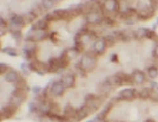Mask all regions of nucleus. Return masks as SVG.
I'll return each instance as SVG.
<instances>
[{"instance_id": "nucleus-1", "label": "nucleus", "mask_w": 158, "mask_h": 122, "mask_svg": "<svg viewBox=\"0 0 158 122\" xmlns=\"http://www.w3.org/2000/svg\"><path fill=\"white\" fill-rule=\"evenodd\" d=\"M79 67L83 69L85 72H89L93 69L96 68V64H97V57L93 52H87L85 54L79 61Z\"/></svg>"}, {"instance_id": "nucleus-2", "label": "nucleus", "mask_w": 158, "mask_h": 122, "mask_svg": "<svg viewBox=\"0 0 158 122\" xmlns=\"http://www.w3.org/2000/svg\"><path fill=\"white\" fill-rule=\"evenodd\" d=\"M103 19H104V14L100 13L98 10H90L85 15L86 23L90 25H100L103 24Z\"/></svg>"}, {"instance_id": "nucleus-3", "label": "nucleus", "mask_w": 158, "mask_h": 122, "mask_svg": "<svg viewBox=\"0 0 158 122\" xmlns=\"http://www.w3.org/2000/svg\"><path fill=\"white\" fill-rule=\"evenodd\" d=\"M107 41L104 37H98L96 41L92 43V52L96 56H102L105 54L106 49H107Z\"/></svg>"}, {"instance_id": "nucleus-4", "label": "nucleus", "mask_w": 158, "mask_h": 122, "mask_svg": "<svg viewBox=\"0 0 158 122\" xmlns=\"http://www.w3.org/2000/svg\"><path fill=\"white\" fill-rule=\"evenodd\" d=\"M102 10L109 14L119 13L120 2H119V0H104L103 5H102Z\"/></svg>"}, {"instance_id": "nucleus-5", "label": "nucleus", "mask_w": 158, "mask_h": 122, "mask_svg": "<svg viewBox=\"0 0 158 122\" xmlns=\"http://www.w3.org/2000/svg\"><path fill=\"white\" fill-rule=\"evenodd\" d=\"M133 37L137 39H143V38H148V39H155L157 36L153 30L146 28V27H138L137 30L133 31Z\"/></svg>"}, {"instance_id": "nucleus-6", "label": "nucleus", "mask_w": 158, "mask_h": 122, "mask_svg": "<svg viewBox=\"0 0 158 122\" xmlns=\"http://www.w3.org/2000/svg\"><path fill=\"white\" fill-rule=\"evenodd\" d=\"M37 104H38V113L44 116H47L50 113H53V108L56 107L54 102L48 101V100H39V103Z\"/></svg>"}, {"instance_id": "nucleus-7", "label": "nucleus", "mask_w": 158, "mask_h": 122, "mask_svg": "<svg viewBox=\"0 0 158 122\" xmlns=\"http://www.w3.org/2000/svg\"><path fill=\"white\" fill-rule=\"evenodd\" d=\"M110 80H111L114 85H123L125 83H132L131 75H127L125 72H117L112 77H110Z\"/></svg>"}, {"instance_id": "nucleus-8", "label": "nucleus", "mask_w": 158, "mask_h": 122, "mask_svg": "<svg viewBox=\"0 0 158 122\" xmlns=\"http://www.w3.org/2000/svg\"><path fill=\"white\" fill-rule=\"evenodd\" d=\"M138 96V91L133 88H125L123 89L118 95L116 96V100H125V101H131Z\"/></svg>"}, {"instance_id": "nucleus-9", "label": "nucleus", "mask_w": 158, "mask_h": 122, "mask_svg": "<svg viewBox=\"0 0 158 122\" xmlns=\"http://www.w3.org/2000/svg\"><path fill=\"white\" fill-rule=\"evenodd\" d=\"M66 90L65 84L63 83L61 80L59 81H54L51 83V88H50V93L52 96H56V97H59V96H63L64 93Z\"/></svg>"}, {"instance_id": "nucleus-10", "label": "nucleus", "mask_w": 158, "mask_h": 122, "mask_svg": "<svg viewBox=\"0 0 158 122\" xmlns=\"http://www.w3.org/2000/svg\"><path fill=\"white\" fill-rule=\"evenodd\" d=\"M26 24L25 17L20 14H12L10 18V26L12 27L11 30H21V27Z\"/></svg>"}, {"instance_id": "nucleus-11", "label": "nucleus", "mask_w": 158, "mask_h": 122, "mask_svg": "<svg viewBox=\"0 0 158 122\" xmlns=\"http://www.w3.org/2000/svg\"><path fill=\"white\" fill-rule=\"evenodd\" d=\"M23 52H24V57L28 59V61H32L34 59L35 54H37V45L34 41H27L25 44V46L23 49Z\"/></svg>"}, {"instance_id": "nucleus-12", "label": "nucleus", "mask_w": 158, "mask_h": 122, "mask_svg": "<svg viewBox=\"0 0 158 122\" xmlns=\"http://www.w3.org/2000/svg\"><path fill=\"white\" fill-rule=\"evenodd\" d=\"M52 14L54 17V20H67V19H71L72 17H74L69 8L67 10H54Z\"/></svg>"}, {"instance_id": "nucleus-13", "label": "nucleus", "mask_w": 158, "mask_h": 122, "mask_svg": "<svg viewBox=\"0 0 158 122\" xmlns=\"http://www.w3.org/2000/svg\"><path fill=\"white\" fill-rule=\"evenodd\" d=\"M132 77V83L137 84V85H143L146 81V72L142 71V70H135L131 74Z\"/></svg>"}, {"instance_id": "nucleus-14", "label": "nucleus", "mask_w": 158, "mask_h": 122, "mask_svg": "<svg viewBox=\"0 0 158 122\" xmlns=\"http://www.w3.org/2000/svg\"><path fill=\"white\" fill-rule=\"evenodd\" d=\"M85 104L90 108L91 111L97 110L99 107V98L98 97H96V95L87 94V95L85 96Z\"/></svg>"}, {"instance_id": "nucleus-15", "label": "nucleus", "mask_w": 158, "mask_h": 122, "mask_svg": "<svg viewBox=\"0 0 158 122\" xmlns=\"http://www.w3.org/2000/svg\"><path fill=\"white\" fill-rule=\"evenodd\" d=\"M17 108H18V107H15V106L12 104V103L4 104V106L1 107V115H2L4 119H10L11 116L14 115V113H15Z\"/></svg>"}, {"instance_id": "nucleus-16", "label": "nucleus", "mask_w": 158, "mask_h": 122, "mask_svg": "<svg viewBox=\"0 0 158 122\" xmlns=\"http://www.w3.org/2000/svg\"><path fill=\"white\" fill-rule=\"evenodd\" d=\"M113 87H114V84L112 83L111 80H110V78H106L105 81L100 83V85H99V91H100L103 95H106V94L111 93Z\"/></svg>"}, {"instance_id": "nucleus-17", "label": "nucleus", "mask_w": 158, "mask_h": 122, "mask_svg": "<svg viewBox=\"0 0 158 122\" xmlns=\"http://www.w3.org/2000/svg\"><path fill=\"white\" fill-rule=\"evenodd\" d=\"M61 81L65 84L66 88H73L74 87V83H76V76L72 72H67V74L63 75Z\"/></svg>"}, {"instance_id": "nucleus-18", "label": "nucleus", "mask_w": 158, "mask_h": 122, "mask_svg": "<svg viewBox=\"0 0 158 122\" xmlns=\"http://www.w3.org/2000/svg\"><path fill=\"white\" fill-rule=\"evenodd\" d=\"M90 111H91V110H90V108H89L86 104L81 106L80 108L77 109V113H76V120H77V121H81V120H84L85 117L89 116Z\"/></svg>"}, {"instance_id": "nucleus-19", "label": "nucleus", "mask_w": 158, "mask_h": 122, "mask_svg": "<svg viewBox=\"0 0 158 122\" xmlns=\"http://www.w3.org/2000/svg\"><path fill=\"white\" fill-rule=\"evenodd\" d=\"M48 67V72H57L58 70H61L59 64V58L58 57H52L50 61L47 62Z\"/></svg>"}, {"instance_id": "nucleus-20", "label": "nucleus", "mask_w": 158, "mask_h": 122, "mask_svg": "<svg viewBox=\"0 0 158 122\" xmlns=\"http://www.w3.org/2000/svg\"><path fill=\"white\" fill-rule=\"evenodd\" d=\"M19 80H20L19 74L15 70H12V69L5 75V81L8 82V83H17Z\"/></svg>"}, {"instance_id": "nucleus-21", "label": "nucleus", "mask_w": 158, "mask_h": 122, "mask_svg": "<svg viewBox=\"0 0 158 122\" xmlns=\"http://www.w3.org/2000/svg\"><path fill=\"white\" fill-rule=\"evenodd\" d=\"M152 90L150 87H144L143 89H140L138 91V97L143 98V100H146V98H151V94H152Z\"/></svg>"}, {"instance_id": "nucleus-22", "label": "nucleus", "mask_w": 158, "mask_h": 122, "mask_svg": "<svg viewBox=\"0 0 158 122\" xmlns=\"http://www.w3.org/2000/svg\"><path fill=\"white\" fill-rule=\"evenodd\" d=\"M146 76L150 78V80H156L158 77V68L155 65H151L146 69Z\"/></svg>"}, {"instance_id": "nucleus-23", "label": "nucleus", "mask_w": 158, "mask_h": 122, "mask_svg": "<svg viewBox=\"0 0 158 122\" xmlns=\"http://www.w3.org/2000/svg\"><path fill=\"white\" fill-rule=\"evenodd\" d=\"M33 27H35V28H38V30L46 31L47 27H48V21L45 20L44 18H41V19H38V20H35L34 25H33Z\"/></svg>"}, {"instance_id": "nucleus-24", "label": "nucleus", "mask_w": 158, "mask_h": 122, "mask_svg": "<svg viewBox=\"0 0 158 122\" xmlns=\"http://www.w3.org/2000/svg\"><path fill=\"white\" fill-rule=\"evenodd\" d=\"M58 58H59V64L61 69L66 68V67L69 65V63H70V57L67 56V52H66V51L60 54Z\"/></svg>"}, {"instance_id": "nucleus-25", "label": "nucleus", "mask_w": 158, "mask_h": 122, "mask_svg": "<svg viewBox=\"0 0 158 122\" xmlns=\"http://www.w3.org/2000/svg\"><path fill=\"white\" fill-rule=\"evenodd\" d=\"M76 113H77V109L73 108L71 104H67L64 109V116H66L67 119L69 117H74L76 119Z\"/></svg>"}, {"instance_id": "nucleus-26", "label": "nucleus", "mask_w": 158, "mask_h": 122, "mask_svg": "<svg viewBox=\"0 0 158 122\" xmlns=\"http://www.w3.org/2000/svg\"><path fill=\"white\" fill-rule=\"evenodd\" d=\"M111 109H112V102H107L105 104V107H104V109L102 110V113H99L98 115H97V117L102 119V120H105V117L107 116L109 111H110Z\"/></svg>"}, {"instance_id": "nucleus-27", "label": "nucleus", "mask_w": 158, "mask_h": 122, "mask_svg": "<svg viewBox=\"0 0 158 122\" xmlns=\"http://www.w3.org/2000/svg\"><path fill=\"white\" fill-rule=\"evenodd\" d=\"M1 52H4V54H7L8 56H11V57H17L18 56V51L15 50L14 48H11V46H7V48H4L1 50Z\"/></svg>"}, {"instance_id": "nucleus-28", "label": "nucleus", "mask_w": 158, "mask_h": 122, "mask_svg": "<svg viewBox=\"0 0 158 122\" xmlns=\"http://www.w3.org/2000/svg\"><path fill=\"white\" fill-rule=\"evenodd\" d=\"M54 6V1L53 0H41V7L43 10H51Z\"/></svg>"}, {"instance_id": "nucleus-29", "label": "nucleus", "mask_w": 158, "mask_h": 122, "mask_svg": "<svg viewBox=\"0 0 158 122\" xmlns=\"http://www.w3.org/2000/svg\"><path fill=\"white\" fill-rule=\"evenodd\" d=\"M103 24L107 27H111L113 26L114 24H116V20L111 18V17H109V15H104V19H103Z\"/></svg>"}, {"instance_id": "nucleus-30", "label": "nucleus", "mask_w": 158, "mask_h": 122, "mask_svg": "<svg viewBox=\"0 0 158 122\" xmlns=\"http://www.w3.org/2000/svg\"><path fill=\"white\" fill-rule=\"evenodd\" d=\"M10 31H11V34H12V37H13L14 41H21L23 34H21V31H20V30H10Z\"/></svg>"}, {"instance_id": "nucleus-31", "label": "nucleus", "mask_w": 158, "mask_h": 122, "mask_svg": "<svg viewBox=\"0 0 158 122\" xmlns=\"http://www.w3.org/2000/svg\"><path fill=\"white\" fill-rule=\"evenodd\" d=\"M24 17H25V20H26V23H27V21L32 23V21L34 20V19H35L37 17H38V15H37V14L34 13V12H33L32 10H31V11H30V12H27V13L25 14Z\"/></svg>"}, {"instance_id": "nucleus-32", "label": "nucleus", "mask_w": 158, "mask_h": 122, "mask_svg": "<svg viewBox=\"0 0 158 122\" xmlns=\"http://www.w3.org/2000/svg\"><path fill=\"white\" fill-rule=\"evenodd\" d=\"M66 52H67V56L70 57V59L74 58V57L79 54L78 50H77V49H74V48H71V49H69V50H66Z\"/></svg>"}, {"instance_id": "nucleus-33", "label": "nucleus", "mask_w": 158, "mask_h": 122, "mask_svg": "<svg viewBox=\"0 0 158 122\" xmlns=\"http://www.w3.org/2000/svg\"><path fill=\"white\" fill-rule=\"evenodd\" d=\"M10 70H11V69H10V67L7 65L6 63H0V72H1V75L5 76Z\"/></svg>"}, {"instance_id": "nucleus-34", "label": "nucleus", "mask_w": 158, "mask_h": 122, "mask_svg": "<svg viewBox=\"0 0 158 122\" xmlns=\"http://www.w3.org/2000/svg\"><path fill=\"white\" fill-rule=\"evenodd\" d=\"M28 111L30 113H37L38 111V104L35 102H30L28 103Z\"/></svg>"}, {"instance_id": "nucleus-35", "label": "nucleus", "mask_w": 158, "mask_h": 122, "mask_svg": "<svg viewBox=\"0 0 158 122\" xmlns=\"http://www.w3.org/2000/svg\"><path fill=\"white\" fill-rule=\"evenodd\" d=\"M32 91H33V94L35 96H39L41 93H43V89L40 88L39 85H35V87H33L32 88Z\"/></svg>"}, {"instance_id": "nucleus-36", "label": "nucleus", "mask_w": 158, "mask_h": 122, "mask_svg": "<svg viewBox=\"0 0 158 122\" xmlns=\"http://www.w3.org/2000/svg\"><path fill=\"white\" fill-rule=\"evenodd\" d=\"M44 19H45V20H47L48 23H50V21L54 20V17H53V14H52V13H46L45 15H44Z\"/></svg>"}, {"instance_id": "nucleus-37", "label": "nucleus", "mask_w": 158, "mask_h": 122, "mask_svg": "<svg viewBox=\"0 0 158 122\" xmlns=\"http://www.w3.org/2000/svg\"><path fill=\"white\" fill-rule=\"evenodd\" d=\"M157 87H158V83L155 81V80H152V81L150 82V88H151L152 90H155V89L157 88Z\"/></svg>"}, {"instance_id": "nucleus-38", "label": "nucleus", "mask_w": 158, "mask_h": 122, "mask_svg": "<svg viewBox=\"0 0 158 122\" xmlns=\"http://www.w3.org/2000/svg\"><path fill=\"white\" fill-rule=\"evenodd\" d=\"M151 98L153 100V101H156V102H158V93L157 91H152V94H151Z\"/></svg>"}, {"instance_id": "nucleus-39", "label": "nucleus", "mask_w": 158, "mask_h": 122, "mask_svg": "<svg viewBox=\"0 0 158 122\" xmlns=\"http://www.w3.org/2000/svg\"><path fill=\"white\" fill-rule=\"evenodd\" d=\"M153 57H155V58H157V59H158V43L156 44V46H155V49H153Z\"/></svg>"}, {"instance_id": "nucleus-40", "label": "nucleus", "mask_w": 158, "mask_h": 122, "mask_svg": "<svg viewBox=\"0 0 158 122\" xmlns=\"http://www.w3.org/2000/svg\"><path fill=\"white\" fill-rule=\"evenodd\" d=\"M92 122H105V120H102V119H99V117L96 116V117L92 120Z\"/></svg>"}, {"instance_id": "nucleus-41", "label": "nucleus", "mask_w": 158, "mask_h": 122, "mask_svg": "<svg viewBox=\"0 0 158 122\" xmlns=\"http://www.w3.org/2000/svg\"><path fill=\"white\" fill-rule=\"evenodd\" d=\"M112 57H111V61L112 62H117V59H118V57H117V54H111Z\"/></svg>"}, {"instance_id": "nucleus-42", "label": "nucleus", "mask_w": 158, "mask_h": 122, "mask_svg": "<svg viewBox=\"0 0 158 122\" xmlns=\"http://www.w3.org/2000/svg\"><path fill=\"white\" fill-rule=\"evenodd\" d=\"M145 122H155V120H146Z\"/></svg>"}, {"instance_id": "nucleus-43", "label": "nucleus", "mask_w": 158, "mask_h": 122, "mask_svg": "<svg viewBox=\"0 0 158 122\" xmlns=\"http://www.w3.org/2000/svg\"><path fill=\"white\" fill-rule=\"evenodd\" d=\"M53 1H54V2H58V1H60V0H53Z\"/></svg>"}, {"instance_id": "nucleus-44", "label": "nucleus", "mask_w": 158, "mask_h": 122, "mask_svg": "<svg viewBox=\"0 0 158 122\" xmlns=\"http://www.w3.org/2000/svg\"><path fill=\"white\" fill-rule=\"evenodd\" d=\"M87 122H92V120H90V121H87Z\"/></svg>"}, {"instance_id": "nucleus-45", "label": "nucleus", "mask_w": 158, "mask_h": 122, "mask_svg": "<svg viewBox=\"0 0 158 122\" xmlns=\"http://www.w3.org/2000/svg\"><path fill=\"white\" fill-rule=\"evenodd\" d=\"M156 24H157V25H158V19H157V23H156Z\"/></svg>"}]
</instances>
